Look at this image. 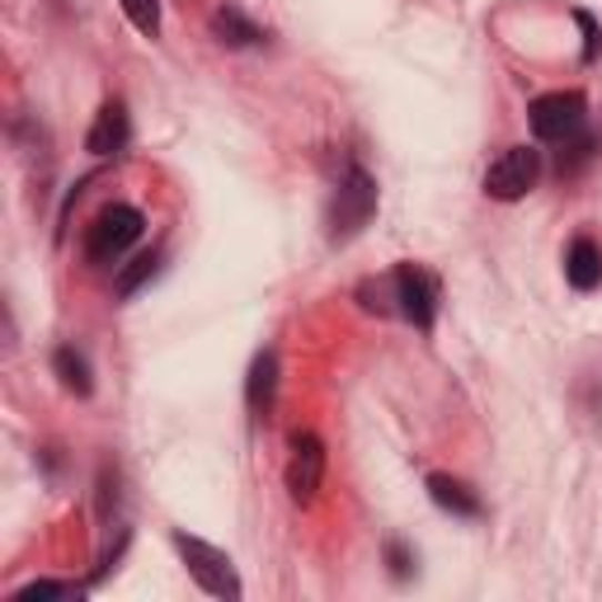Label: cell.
Segmentation results:
<instances>
[{
	"mask_svg": "<svg viewBox=\"0 0 602 602\" xmlns=\"http://www.w3.org/2000/svg\"><path fill=\"white\" fill-rule=\"evenodd\" d=\"M212 29H217V38H222L227 48H254L259 38H264L240 10H217V14H212Z\"/></svg>",
	"mask_w": 602,
	"mask_h": 602,
	"instance_id": "obj_13",
	"label": "cell"
},
{
	"mask_svg": "<svg viewBox=\"0 0 602 602\" xmlns=\"http://www.w3.org/2000/svg\"><path fill=\"white\" fill-rule=\"evenodd\" d=\"M174 551L184 555V565L193 574V584L212 593V598H240V579H235V565L227 551L208 546V541H198L189 532H174Z\"/></svg>",
	"mask_w": 602,
	"mask_h": 602,
	"instance_id": "obj_1",
	"label": "cell"
},
{
	"mask_svg": "<svg viewBox=\"0 0 602 602\" xmlns=\"http://www.w3.org/2000/svg\"><path fill=\"white\" fill-rule=\"evenodd\" d=\"M424 485H429V499H433L438 509H448V513H456V518H480V499H475L466 485H461L456 475L433 471V475L424 480Z\"/></svg>",
	"mask_w": 602,
	"mask_h": 602,
	"instance_id": "obj_10",
	"label": "cell"
},
{
	"mask_svg": "<svg viewBox=\"0 0 602 602\" xmlns=\"http://www.w3.org/2000/svg\"><path fill=\"white\" fill-rule=\"evenodd\" d=\"M128 147V109L123 104H104L94 118V128L86 137V151L90 155H113Z\"/></svg>",
	"mask_w": 602,
	"mask_h": 602,
	"instance_id": "obj_9",
	"label": "cell"
},
{
	"mask_svg": "<svg viewBox=\"0 0 602 602\" xmlns=\"http://www.w3.org/2000/svg\"><path fill=\"white\" fill-rule=\"evenodd\" d=\"M387 560H391L395 579H405V574H410V555H405V546H400V541H391V546H387Z\"/></svg>",
	"mask_w": 602,
	"mask_h": 602,
	"instance_id": "obj_18",
	"label": "cell"
},
{
	"mask_svg": "<svg viewBox=\"0 0 602 602\" xmlns=\"http://www.w3.org/2000/svg\"><path fill=\"white\" fill-rule=\"evenodd\" d=\"M574 19H579V29H584V62H593L598 57V24H593L589 10H574Z\"/></svg>",
	"mask_w": 602,
	"mask_h": 602,
	"instance_id": "obj_17",
	"label": "cell"
},
{
	"mask_svg": "<svg viewBox=\"0 0 602 602\" xmlns=\"http://www.w3.org/2000/svg\"><path fill=\"white\" fill-rule=\"evenodd\" d=\"M142 212H137L132 203H113L94 217V227L86 235V254L94 259V264H113L118 254H123L128 245H137V235H142Z\"/></svg>",
	"mask_w": 602,
	"mask_h": 602,
	"instance_id": "obj_3",
	"label": "cell"
},
{
	"mask_svg": "<svg viewBox=\"0 0 602 602\" xmlns=\"http://www.w3.org/2000/svg\"><path fill=\"white\" fill-rule=\"evenodd\" d=\"M48 598H71V584H57V579H38L14 593V602H48Z\"/></svg>",
	"mask_w": 602,
	"mask_h": 602,
	"instance_id": "obj_16",
	"label": "cell"
},
{
	"mask_svg": "<svg viewBox=\"0 0 602 602\" xmlns=\"http://www.w3.org/2000/svg\"><path fill=\"white\" fill-rule=\"evenodd\" d=\"M325 480V448L315 433H292V461H288V490L297 504H311Z\"/></svg>",
	"mask_w": 602,
	"mask_h": 602,
	"instance_id": "obj_7",
	"label": "cell"
},
{
	"mask_svg": "<svg viewBox=\"0 0 602 602\" xmlns=\"http://www.w3.org/2000/svg\"><path fill=\"white\" fill-rule=\"evenodd\" d=\"M52 372H57V377H62V387H67L71 395H90V391H94V381H90V363H86V353H76L71 344L52 353Z\"/></svg>",
	"mask_w": 602,
	"mask_h": 602,
	"instance_id": "obj_12",
	"label": "cell"
},
{
	"mask_svg": "<svg viewBox=\"0 0 602 602\" xmlns=\"http://www.w3.org/2000/svg\"><path fill=\"white\" fill-rule=\"evenodd\" d=\"M584 94H574V90H551V94H541L532 99V132L541 137V142H570V137L584 128Z\"/></svg>",
	"mask_w": 602,
	"mask_h": 602,
	"instance_id": "obj_4",
	"label": "cell"
},
{
	"mask_svg": "<svg viewBox=\"0 0 602 602\" xmlns=\"http://www.w3.org/2000/svg\"><path fill=\"white\" fill-rule=\"evenodd\" d=\"M536 174H541V155L532 147H509L485 170V193L499 198V203H518L536 184Z\"/></svg>",
	"mask_w": 602,
	"mask_h": 602,
	"instance_id": "obj_5",
	"label": "cell"
},
{
	"mask_svg": "<svg viewBox=\"0 0 602 602\" xmlns=\"http://www.w3.org/2000/svg\"><path fill=\"white\" fill-rule=\"evenodd\" d=\"M395 301L400 311H405V320L414 330H433V315H438V278L429 269L419 264H400L395 269Z\"/></svg>",
	"mask_w": 602,
	"mask_h": 602,
	"instance_id": "obj_6",
	"label": "cell"
},
{
	"mask_svg": "<svg viewBox=\"0 0 602 602\" xmlns=\"http://www.w3.org/2000/svg\"><path fill=\"white\" fill-rule=\"evenodd\" d=\"M123 10H128V19H132V24L142 29L147 38L160 33V0H123Z\"/></svg>",
	"mask_w": 602,
	"mask_h": 602,
	"instance_id": "obj_15",
	"label": "cell"
},
{
	"mask_svg": "<svg viewBox=\"0 0 602 602\" xmlns=\"http://www.w3.org/2000/svg\"><path fill=\"white\" fill-rule=\"evenodd\" d=\"M372 212H377V179L368 170L349 165L344 184H339V193H334V208H330V235L334 240H353L372 222Z\"/></svg>",
	"mask_w": 602,
	"mask_h": 602,
	"instance_id": "obj_2",
	"label": "cell"
},
{
	"mask_svg": "<svg viewBox=\"0 0 602 602\" xmlns=\"http://www.w3.org/2000/svg\"><path fill=\"white\" fill-rule=\"evenodd\" d=\"M273 391H278V353L264 349L250 363V381H245V400L250 410H269L273 405Z\"/></svg>",
	"mask_w": 602,
	"mask_h": 602,
	"instance_id": "obj_11",
	"label": "cell"
},
{
	"mask_svg": "<svg viewBox=\"0 0 602 602\" xmlns=\"http://www.w3.org/2000/svg\"><path fill=\"white\" fill-rule=\"evenodd\" d=\"M155 264H160V259H155V254H137V259H132V264H128L123 273H118V283H113V292H118V297H132V292H137V288H142V283H147V278L155 273Z\"/></svg>",
	"mask_w": 602,
	"mask_h": 602,
	"instance_id": "obj_14",
	"label": "cell"
},
{
	"mask_svg": "<svg viewBox=\"0 0 602 602\" xmlns=\"http://www.w3.org/2000/svg\"><path fill=\"white\" fill-rule=\"evenodd\" d=\"M565 278H570L574 292H593L602 283V250H598V240H589V235H574L570 240V250H565Z\"/></svg>",
	"mask_w": 602,
	"mask_h": 602,
	"instance_id": "obj_8",
	"label": "cell"
}]
</instances>
